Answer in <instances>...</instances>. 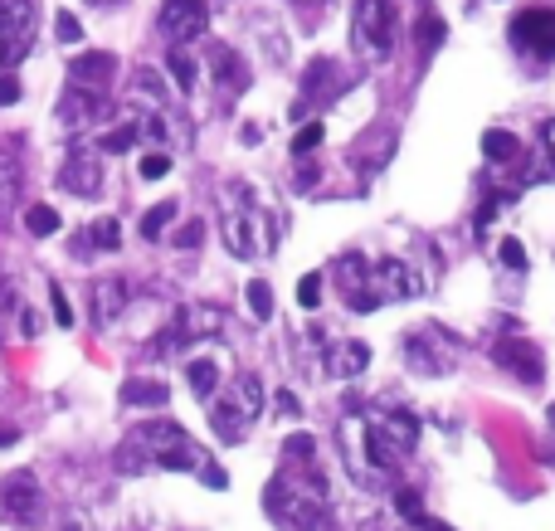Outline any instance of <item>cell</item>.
<instances>
[{"label": "cell", "instance_id": "74e56055", "mask_svg": "<svg viewBox=\"0 0 555 531\" xmlns=\"http://www.w3.org/2000/svg\"><path fill=\"white\" fill-rule=\"evenodd\" d=\"M59 39H64V44H78V39H83V25H78V20L69 15V10L59 15Z\"/></svg>", "mask_w": 555, "mask_h": 531}, {"label": "cell", "instance_id": "bcb514c9", "mask_svg": "<svg viewBox=\"0 0 555 531\" xmlns=\"http://www.w3.org/2000/svg\"><path fill=\"white\" fill-rule=\"evenodd\" d=\"M15 439H20V434H15V429L5 424V429H0V444H15Z\"/></svg>", "mask_w": 555, "mask_h": 531}, {"label": "cell", "instance_id": "9c48e42d", "mask_svg": "<svg viewBox=\"0 0 555 531\" xmlns=\"http://www.w3.org/2000/svg\"><path fill=\"white\" fill-rule=\"evenodd\" d=\"M405 361L419 376H448L453 361H458V342L448 337L444 327H419V332H409Z\"/></svg>", "mask_w": 555, "mask_h": 531}, {"label": "cell", "instance_id": "6da1fadb", "mask_svg": "<svg viewBox=\"0 0 555 531\" xmlns=\"http://www.w3.org/2000/svg\"><path fill=\"white\" fill-rule=\"evenodd\" d=\"M341 449L356 478H385L419 449V419L395 405H375L366 415L341 419Z\"/></svg>", "mask_w": 555, "mask_h": 531}, {"label": "cell", "instance_id": "83f0119b", "mask_svg": "<svg viewBox=\"0 0 555 531\" xmlns=\"http://www.w3.org/2000/svg\"><path fill=\"white\" fill-rule=\"evenodd\" d=\"M25 229H30L35 239H49V234L59 229V215H54L49 205H30V210H25Z\"/></svg>", "mask_w": 555, "mask_h": 531}, {"label": "cell", "instance_id": "d6a6232c", "mask_svg": "<svg viewBox=\"0 0 555 531\" xmlns=\"http://www.w3.org/2000/svg\"><path fill=\"white\" fill-rule=\"evenodd\" d=\"M283 454H288V463H317V439L312 434H293L283 444Z\"/></svg>", "mask_w": 555, "mask_h": 531}, {"label": "cell", "instance_id": "484cf974", "mask_svg": "<svg viewBox=\"0 0 555 531\" xmlns=\"http://www.w3.org/2000/svg\"><path fill=\"white\" fill-rule=\"evenodd\" d=\"M142 137H147V132H142V122H127V127H112L108 137H98V147L117 156V152H127V147H137Z\"/></svg>", "mask_w": 555, "mask_h": 531}, {"label": "cell", "instance_id": "603a6c76", "mask_svg": "<svg viewBox=\"0 0 555 531\" xmlns=\"http://www.w3.org/2000/svg\"><path fill=\"white\" fill-rule=\"evenodd\" d=\"M185 371H190V390H195L200 400L215 395V385H220V361H215V356H195Z\"/></svg>", "mask_w": 555, "mask_h": 531}, {"label": "cell", "instance_id": "1f68e13d", "mask_svg": "<svg viewBox=\"0 0 555 531\" xmlns=\"http://www.w3.org/2000/svg\"><path fill=\"white\" fill-rule=\"evenodd\" d=\"M322 278H327V273H302V278H297V307L312 312V307L322 303Z\"/></svg>", "mask_w": 555, "mask_h": 531}, {"label": "cell", "instance_id": "cb8c5ba5", "mask_svg": "<svg viewBox=\"0 0 555 531\" xmlns=\"http://www.w3.org/2000/svg\"><path fill=\"white\" fill-rule=\"evenodd\" d=\"M137 93H142V103H151V113L171 108V88H166V78L156 69H137Z\"/></svg>", "mask_w": 555, "mask_h": 531}, {"label": "cell", "instance_id": "4316f807", "mask_svg": "<svg viewBox=\"0 0 555 531\" xmlns=\"http://www.w3.org/2000/svg\"><path fill=\"white\" fill-rule=\"evenodd\" d=\"M88 239H93V249H98V254H108V249H117V244H122V225H117V220H93V229H88Z\"/></svg>", "mask_w": 555, "mask_h": 531}, {"label": "cell", "instance_id": "ffe728a7", "mask_svg": "<svg viewBox=\"0 0 555 531\" xmlns=\"http://www.w3.org/2000/svg\"><path fill=\"white\" fill-rule=\"evenodd\" d=\"M215 83H220L224 98H234V93L249 83V69L239 64V54H234V49H220V54H215Z\"/></svg>", "mask_w": 555, "mask_h": 531}, {"label": "cell", "instance_id": "d4e9b609", "mask_svg": "<svg viewBox=\"0 0 555 531\" xmlns=\"http://www.w3.org/2000/svg\"><path fill=\"white\" fill-rule=\"evenodd\" d=\"M482 152H487V161H512V156L521 152V142L512 137V132H502V127H492L487 137H482Z\"/></svg>", "mask_w": 555, "mask_h": 531}, {"label": "cell", "instance_id": "d590c367", "mask_svg": "<svg viewBox=\"0 0 555 531\" xmlns=\"http://www.w3.org/2000/svg\"><path fill=\"white\" fill-rule=\"evenodd\" d=\"M317 142H322V122H307V127H302V132L293 137V152H297V156H302V152H312Z\"/></svg>", "mask_w": 555, "mask_h": 531}, {"label": "cell", "instance_id": "f35d334b", "mask_svg": "<svg viewBox=\"0 0 555 531\" xmlns=\"http://www.w3.org/2000/svg\"><path fill=\"white\" fill-rule=\"evenodd\" d=\"M20 98V78L15 74H0V108H10Z\"/></svg>", "mask_w": 555, "mask_h": 531}, {"label": "cell", "instance_id": "7402d4cb", "mask_svg": "<svg viewBox=\"0 0 555 531\" xmlns=\"http://www.w3.org/2000/svg\"><path fill=\"white\" fill-rule=\"evenodd\" d=\"M15 195H20V152L5 142L0 147V210L15 205Z\"/></svg>", "mask_w": 555, "mask_h": 531}, {"label": "cell", "instance_id": "836d02e7", "mask_svg": "<svg viewBox=\"0 0 555 531\" xmlns=\"http://www.w3.org/2000/svg\"><path fill=\"white\" fill-rule=\"evenodd\" d=\"M497 259H502V268H526V249H521V239H502L497 244Z\"/></svg>", "mask_w": 555, "mask_h": 531}, {"label": "cell", "instance_id": "f6af8a7d", "mask_svg": "<svg viewBox=\"0 0 555 531\" xmlns=\"http://www.w3.org/2000/svg\"><path fill=\"white\" fill-rule=\"evenodd\" d=\"M546 147H551V156H555V117L546 122Z\"/></svg>", "mask_w": 555, "mask_h": 531}, {"label": "cell", "instance_id": "9a60e30c", "mask_svg": "<svg viewBox=\"0 0 555 531\" xmlns=\"http://www.w3.org/2000/svg\"><path fill=\"white\" fill-rule=\"evenodd\" d=\"M492 356H497V366H507V371H517L526 385H541V351L526 342V337H502V342L492 346Z\"/></svg>", "mask_w": 555, "mask_h": 531}, {"label": "cell", "instance_id": "ee69618b", "mask_svg": "<svg viewBox=\"0 0 555 531\" xmlns=\"http://www.w3.org/2000/svg\"><path fill=\"white\" fill-rule=\"evenodd\" d=\"M409 531H448V527H444V522H414Z\"/></svg>", "mask_w": 555, "mask_h": 531}, {"label": "cell", "instance_id": "8992f818", "mask_svg": "<svg viewBox=\"0 0 555 531\" xmlns=\"http://www.w3.org/2000/svg\"><path fill=\"white\" fill-rule=\"evenodd\" d=\"M424 293V273L405 259H375L366 268V288L351 298L356 312H375L380 303H405V298H419Z\"/></svg>", "mask_w": 555, "mask_h": 531}, {"label": "cell", "instance_id": "e575fe53", "mask_svg": "<svg viewBox=\"0 0 555 531\" xmlns=\"http://www.w3.org/2000/svg\"><path fill=\"white\" fill-rule=\"evenodd\" d=\"M166 171H171V156H166V152L142 156V181H161Z\"/></svg>", "mask_w": 555, "mask_h": 531}, {"label": "cell", "instance_id": "4fadbf2b", "mask_svg": "<svg viewBox=\"0 0 555 531\" xmlns=\"http://www.w3.org/2000/svg\"><path fill=\"white\" fill-rule=\"evenodd\" d=\"M59 190L93 200V195L103 190V161H98V152H83V147H74V152L64 156V166H59Z\"/></svg>", "mask_w": 555, "mask_h": 531}, {"label": "cell", "instance_id": "e0dca14e", "mask_svg": "<svg viewBox=\"0 0 555 531\" xmlns=\"http://www.w3.org/2000/svg\"><path fill=\"white\" fill-rule=\"evenodd\" d=\"M93 327H108L112 317L122 312V307L132 303V293H127V278H98L93 283Z\"/></svg>", "mask_w": 555, "mask_h": 531}, {"label": "cell", "instance_id": "ac0fdd59", "mask_svg": "<svg viewBox=\"0 0 555 531\" xmlns=\"http://www.w3.org/2000/svg\"><path fill=\"white\" fill-rule=\"evenodd\" d=\"M112 74H117L112 54H98V49L78 54L74 64H69V83H78V88H103V83H108Z\"/></svg>", "mask_w": 555, "mask_h": 531}, {"label": "cell", "instance_id": "44dd1931", "mask_svg": "<svg viewBox=\"0 0 555 531\" xmlns=\"http://www.w3.org/2000/svg\"><path fill=\"white\" fill-rule=\"evenodd\" d=\"M166 400H171V390H166L161 380L137 376V380L122 385V405H166Z\"/></svg>", "mask_w": 555, "mask_h": 531}, {"label": "cell", "instance_id": "7c38bea8", "mask_svg": "<svg viewBox=\"0 0 555 531\" xmlns=\"http://www.w3.org/2000/svg\"><path fill=\"white\" fill-rule=\"evenodd\" d=\"M205 25H210V5L205 0H166L161 5V35L171 39L176 49L205 35Z\"/></svg>", "mask_w": 555, "mask_h": 531}, {"label": "cell", "instance_id": "c3c4849f", "mask_svg": "<svg viewBox=\"0 0 555 531\" xmlns=\"http://www.w3.org/2000/svg\"><path fill=\"white\" fill-rule=\"evenodd\" d=\"M551 429H555V410H551ZM551 458H555V454H551Z\"/></svg>", "mask_w": 555, "mask_h": 531}, {"label": "cell", "instance_id": "3957f363", "mask_svg": "<svg viewBox=\"0 0 555 531\" xmlns=\"http://www.w3.org/2000/svg\"><path fill=\"white\" fill-rule=\"evenodd\" d=\"M263 512L283 531H322L327 527V512H332L327 483H322V478H307V483H302L293 473V463H288V468H278V473L268 478Z\"/></svg>", "mask_w": 555, "mask_h": 531}, {"label": "cell", "instance_id": "30bf717a", "mask_svg": "<svg viewBox=\"0 0 555 531\" xmlns=\"http://www.w3.org/2000/svg\"><path fill=\"white\" fill-rule=\"evenodd\" d=\"M0 512L15 522V527H39V517H44V488H39L35 473H10V478H0Z\"/></svg>", "mask_w": 555, "mask_h": 531}, {"label": "cell", "instance_id": "52a82bcc", "mask_svg": "<svg viewBox=\"0 0 555 531\" xmlns=\"http://www.w3.org/2000/svg\"><path fill=\"white\" fill-rule=\"evenodd\" d=\"M351 44L356 54L380 64L395 49V0H356V20H351Z\"/></svg>", "mask_w": 555, "mask_h": 531}, {"label": "cell", "instance_id": "b9f144b4", "mask_svg": "<svg viewBox=\"0 0 555 531\" xmlns=\"http://www.w3.org/2000/svg\"><path fill=\"white\" fill-rule=\"evenodd\" d=\"M273 400H278V410H283V415H302V410H297V395H293V390H278Z\"/></svg>", "mask_w": 555, "mask_h": 531}, {"label": "cell", "instance_id": "8d00e7d4", "mask_svg": "<svg viewBox=\"0 0 555 531\" xmlns=\"http://www.w3.org/2000/svg\"><path fill=\"white\" fill-rule=\"evenodd\" d=\"M49 293H54V322H59V327H74V307H69V298H64L59 288H49Z\"/></svg>", "mask_w": 555, "mask_h": 531}, {"label": "cell", "instance_id": "f546056e", "mask_svg": "<svg viewBox=\"0 0 555 531\" xmlns=\"http://www.w3.org/2000/svg\"><path fill=\"white\" fill-rule=\"evenodd\" d=\"M244 293H249V312H254L259 322H268V317H273V288H268L263 278H254Z\"/></svg>", "mask_w": 555, "mask_h": 531}, {"label": "cell", "instance_id": "7dc6e473", "mask_svg": "<svg viewBox=\"0 0 555 531\" xmlns=\"http://www.w3.org/2000/svg\"><path fill=\"white\" fill-rule=\"evenodd\" d=\"M88 5H117V0H88Z\"/></svg>", "mask_w": 555, "mask_h": 531}, {"label": "cell", "instance_id": "ba28073f", "mask_svg": "<svg viewBox=\"0 0 555 531\" xmlns=\"http://www.w3.org/2000/svg\"><path fill=\"white\" fill-rule=\"evenodd\" d=\"M35 49V0H0V74Z\"/></svg>", "mask_w": 555, "mask_h": 531}, {"label": "cell", "instance_id": "7bdbcfd3", "mask_svg": "<svg viewBox=\"0 0 555 531\" xmlns=\"http://www.w3.org/2000/svg\"><path fill=\"white\" fill-rule=\"evenodd\" d=\"M176 244H181V249H195V244H200V225H185L181 234H176Z\"/></svg>", "mask_w": 555, "mask_h": 531}, {"label": "cell", "instance_id": "ab89813d", "mask_svg": "<svg viewBox=\"0 0 555 531\" xmlns=\"http://www.w3.org/2000/svg\"><path fill=\"white\" fill-rule=\"evenodd\" d=\"M200 478H205L215 493H220V488H229V473H224V468H215V463H205V468H200Z\"/></svg>", "mask_w": 555, "mask_h": 531}, {"label": "cell", "instance_id": "4dcf8cb0", "mask_svg": "<svg viewBox=\"0 0 555 531\" xmlns=\"http://www.w3.org/2000/svg\"><path fill=\"white\" fill-rule=\"evenodd\" d=\"M171 215H176V205H171V200H161V205H151L147 215H142V239H156L161 229L171 225Z\"/></svg>", "mask_w": 555, "mask_h": 531}, {"label": "cell", "instance_id": "d6986e66", "mask_svg": "<svg viewBox=\"0 0 555 531\" xmlns=\"http://www.w3.org/2000/svg\"><path fill=\"white\" fill-rule=\"evenodd\" d=\"M370 366V346L366 342H341L327 351V371H332L336 380H351V376H361Z\"/></svg>", "mask_w": 555, "mask_h": 531}, {"label": "cell", "instance_id": "60d3db41", "mask_svg": "<svg viewBox=\"0 0 555 531\" xmlns=\"http://www.w3.org/2000/svg\"><path fill=\"white\" fill-rule=\"evenodd\" d=\"M20 337H39V312L35 307H20Z\"/></svg>", "mask_w": 555, "mask_h": 531}, {"label": "cell", "instance_id": "7a4b0ae2", "mask_svg": "<svg viewBox=\"0 0 555 531\" xmlns=\"http://www.w3.org/2000/svg\"><path fill=\"white\" fill-rule=\"evenodd\" d=\"M112 468L117 473H195V468H205V454L195 449V439L185 434L181 424H171V419H147V424H137L122 444H117V454H112Z\"/></svg>", "mask_w": 555, "mask_h": 531}, {"label": "cell", "instance_id": "f1b7e54d", "mask_svg": "<svg viewBox=\"0 0 555 531\" xmlns=\"http://www.w3.org/2000/svg\"><path fill=\"white\" fill-rule=\"evenodd\" d=\"M166 59H171V64H166V69H171V78H176V88H190V83H195V78H200V69H195V59H190V54H185V49H171V54H166Z\"/></svg>", "mask_w": 555, "mask_h": 531}, {"label": "cell", "instance_id": "8fae6325", "mask_svg": "<svg viewBox=\"0 0 555 531\" xmlns=\"http://www.w3.org/2000/svg\"><path fill=\"white\" fill-rule=\"evenodd\" d=\"M512 44L531 59H555V10L546 5H531L512 20Z\"/></svg>", "mask_w": 555, "mask_h": 531}, {"label": "cell", "instance_id": "5bb4252c", "mask_svg": "<svg viewBox=\"0 0 555 531\" xmlns=\"http://www.w3.org/2000/svg\"><path fill=\"white\" fill-rule=\"evenodd\" d=\"M59 117H64L69 127H88V122L112 117V103L98 93V88H78V83H69V93H64V103H59Z\"/></svg>", "mask_w": 555, "mask_h": 531}, {"label": "cell", "instance_id": "2e32d148", "mask_svg": "<svg viewBox=\"0 0 555 531\" xmlns=\"http://www.w3.org/2000/svg\"><path fill=\"white\" fill-rule=\"evenodd\" d=\"M224 327V307H215V303H190V307H181L176 312V337H210V332H220Z\"/></svg>", "mask_w": 555, "mask_h": 531}, {"label": "cell", "instance_id": "277c9868", "mask_svg": "<svg viewBox=\"0 0 555 531\" xmlns=\"http://www.w3.org/2000/svg\"><path fill=\"white\" fill-rule=\"evenodd\" d=\"M229 195H234V205L224 210V249L249 264L273 249V210L249 186H234Z\"/></svg>", "mask_w": 555, "mask_h": 531}, {"label": "cell", "instance_id": "5b68a950", "mask_svg": "<svg viewBox=\"0 0 555 531\" xmlns=\"http://www.w3.org/2000/svg\"><path fill=\"white\" fill-rule=\"evenodd\" d=\"M263 400H268V395H263V380L244 371V376L234 380L220 400L210 405V429L220 434L224 444H244L249 429L263 419Z\"/></svg>", "mask_w": 555, "mask_h": 531}]
</instances>
